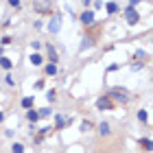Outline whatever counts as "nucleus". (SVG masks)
<instances>
[{
    "instance_id": "7ed1b4c3",
    "label": "nucleus",
    "mask_w": 153,
    "mask_h": 153,
    "mask_svg": "<svg viewBox=\"0 0 153 153\" xmlns=\"http://www.w3.org/2000/svg\"><path fill=\"white\" fill-rule=\"evenodd\" d=\"M123 16H125V20H127V24L129 26H134V24H138L140 22V13L136 11V7H125V11H123Z\"/></svg>"
},
{
    "instance_id": "f3484780",
    "label": "nucleus",
    "mask_w": 153,
    "mask_h": 153,
    "mask_svg": "<svg viewBox=\"0 0 153 153\" xmlns=\"http://www.w3.org/2000/svg\"><path fill=\"white\" fill-rule=\"evenodd\" d=\"M138 120H140V123H149V114H147V109H140V112H138Z\"/></svg>"
},
{
    "instance_id": "423d86ee",
    "label": "nucleus",
    "mask_w": 153,
    "mask_h": 153,
    "mask_svg": "<svg viewBox=\"0 0 153 153\" xmlns=\"http://www.w3.org/2000/svg\"><path fill=\"white\" fill-rule=\"evenodd\" d=\"M46 55H48V61H51V64H57V61H59L57 48H55L53 44H48V46H46Z\"/></svg>"
},
{
    "instance_id": "cd10ccee",
    "label": "nucleus",
    "mask_w": 153,
    "mask_h": 153,
    "mask_svg": "<svg viewBox=\"0 0 153 153\" xmlns=\"http://www.w3.org/2000/svg\"><path fill=\"white\" fill-rule=\"evenodd\" d=\"M81 2L85 4V7H90V2H92V0H81Z\"/></svg>"
},
{
    "instance_id": "0eeeda50",
    "label": "nucleus",
    "mask_w": 153,
    "mask_h": 153,
    "mask_svg": "<svg viewBox=\"0 0 153 153\" xmlns=\"http://www.w3.org/2000/svg\"><path fill=\"white\" fill-rule=\"evenodd\" d=\"M81 22L85 24V26L94 24V11H92V9H85V11L81 13Z\"/></svg>"
},
{
    "instance_id": "412c9836",
    "label": "nucleus",
    "mask_w": 153,
    "mask_h": 153,
    "mask_svg": "<svg viewBox=\"0 0 153 153\" xmlns=\"http://www.w3.org/2000/svg\"><path fill=\"white\" fill-rule=\"evenodd\" d=\"M46 99H48V103H53L55 99H57V96H55V92L51 90V92H46Z\"/></svg>"
},
{
    "instance_id": "dca6fc26",
    "label": "nucleus",
    "mask_w": 153,
    "mask_h": 153,
    "mask_svg": "<svg viewBox=\"0 0 153 153\" xmlns=\"http://www.w3.org/2000/svg\"><path fill=\"white\" fill-rule=\"evenodd\" d=\"M105 9H107V13H116V11H120V4L112 0V2H107V4H105Z\"/></svg>"
},
{
    "instance_id": "5701e85b",
    "label": "nucleus",
    "mask_w": 153,
    "mask_h": 153,
    "mask_svg": "<svg viewBox=\"0 0 153 153\" xmlns=\"http://www.w3.org/2000/svg\"><path fill=\"white\" fill-rule=\"evenodd\" d=\"M0 44H2V46H9V44H11V37H2V42H0Z\"/></svg>"
},
{
    "instance_id": "f8f14e48",
    "label": "nucleus",
    "mask_w": 153,
    "mask_h": 153,
    "mask_svg": "<svg viewBox=\"0 0 153 153\" xmlns=\"http://www.w3.org/2000/svg\"><path fill=\"white\" fill-rule=\"evenodd\" d=\"M138 147H142L144 151H151V149H153V142H151V138H140V140H138Z\"/></svg>"
},
{
    "instance_id": "b1692460",
    "label": "nucleus",
    "mask_w": 153,
    "mask_h": 153,
    "mask_svg": "<svg viewBox=\"0 0 153 153\" xmlns=\"http://www.w3.org/2000/svg\"><path fill=\"white\" fill-rule=\"evenodd\" d=\"M118 68H120V66H118V64H112V66H109V68H107V72H114V70H118Z\"/></svg>"
},
{
    "instance_id": "6e6552de",
    "label": "nucleus",
    "mask_w": 153,
    "mask_h": 153,
    "mask_svg": "<svg viewBox=\"0 0 153 153\" xmlns=\"http://www.w3.org/2000/svg\"><path fill=\"white\" fill-rule=\"evenodd\" d=\"M66 123L70 125V118L66 120V118L61 116V114H55V129H64V127H66Z\"/></svg>"
},
{
    "instance_id": "2eb2a0df",
    "label": "nucleus",
    "mask_w": 153,
    "mask_h": 153,
    "mask_svg": "<svg viewBox=\"0 0 153 153\" xmlns=\"http://www.w3.org/2000/svg\"><path fill=\"white\" fill-rule=\"evenodd\" d=\"M0 68H4V70H11L13 68V61L9 57H0Z\"/></svg>"
},
{
    "instance_id": "aec40b11",
    "label": "nucleus",
    "mask_w": 153,
    "mask_h": 153,
    "mask_svg": "<svg viewBox=\"0 0 153 153\" xmlns=\"http://www.w3.org/2000/svg\"><path fill=\"white\" fill-rule=\"evenodd\" d=\"M90 129H92V123H90V120H83V123H81V131L85 134V131H90Z\"/></svg>"
},
{
    "instance_id": "a878e982",
    "label": "nucleus",
    "mask_w": 153,
    "mask_h": 153,
    "mask_svg": "<svg viewBox=\"0 0 153 153\" xmlns=\"http://www.w3.org/2000/svg\"><path fill=\"white\" fill-rule=\"evenodd\" d=\"M4 81L9 83V85H13V83H16V81H13V76H11V74H7V79H4Z\"/></svg>"
},
{
    "instance_id": "4be33fe9",
    "label": "nucleus",
    "mask_w": 153,
    "mask_h": 153,
    "mask_svg": "<svg viewBox=\"0 0 153 153\" xmlns=\"http://www.w3.org/2000/svg\"><path fill=\"white\" fill-rule=\"evenodd\" d=\"M9 4H11V7H13V9H16V11L20 9V0H9Z\"/></svg>"
},
{
    "instance_id": "ddd939ff",
    "label": "nucleus",
    "mask_w": 153,
    "mask_h": 153,
    "mask_svg": "<svg viewBox=\"0 0 153 153\" xmlns=\"http://www.w3.org/2000/svg\"><path fill=\"white\" fill-rule=\"evenodd\" d=\"M29 61H31L33 66H42V64H44V57H42L39 53H31V57H29Z\"/></svg>"
},
{
    "instance_id": "6ab92c4d",
    "label": "nucleus",
    "mask_w": 153,
    "mask_h": 153,
    "mask_svg": "<svg viewBox=\"0 0 153 153\" xmlns=\"http://www.w3.org/2000/svg\"><path fill=\"white\" fill-rule=\"evenodd\" d=\"M37 112H39V118H48L53 109H51V107H42V109H37Z\"/></svg>"
},
{
    "instance_id": "a211bd4d",
    "label": "nucleus",
    "mask_w": 153,
    "mask_h": 153,
    "mask_svg": "<svg viewBox=\"0 0 153 153\" xmlns=\"http://www.w3.org/2000/svg\"><path fill=\"white\" fill-rule=\"evenodd\" d=\"M11 153H24V144H20V142L11 144Z\"/></svg>"
},
{
    "instance_id": "f257e3e1",
    "label": "nucleus",
    "mask_w": 153,
    "mask_h": 153,
    "mask_svg": "<svg viewBox=\"0 0 153 153\" xmlns=\"http://www.w3.org/2000/svg\"><path fill=\"white\" fill-rule=\"evenodd\" d=\"M107 96H109V99H112L114 103H127V101L131 99L129 90H127V88H120V85H114V88H109Z\"/></svg>"
},
{
    "instance_id": "393cba45",
    "label": "nucleus",
    "mask_w": 153,
    "mask_h": 153,
    "mask_svg": "<svg viewBox=\"0 0 153 153\" xmlns=\"http://www.w3.org/2000/svg\"><path fill=\"white\" fill-rule=\"evenodd\" d=\"M31 46H33V51H37V48H39V46H42V44H39V42H37V39H35V42H31Z\"/></svg>"
},
{
    "instance_id": "bb28decb",
    "label": "nucleus",
    "mask_w": 153,
    "mask_h": 153,
    "mask_svg": "<svg viewBox=\"0 0 153 153\" xmlns=\"http://www.w3.org/2000/svg\"><path fill=\"white\" fill-rule=\"evenodd\" d=\"M142 0H129V7H136V4H140Z\"/></svg>"
},
{
    "instance_id": "39448f33",
    "label": "nucleus",
    "mask_w": 153,
    "mask_h": 153,
    "mask_svg": "<svg viewBox=\"0 0 153 153\" xmlns=\"http://www.w3.org/2000/svg\"><path fill=\"white\" fill-rule=\"evenodd\" d=\"M114 105H116V103H114L112 99H109V96H107V94H103V96H101V99H99V101H96V109H101V112H103V109H112Z\"/></svg>"
},
{
    "instance_id": "4468645a",
    "label": "nucleus",
    "mask_w": 153,
    "mask_h": 153,
    "mask_svg": "<svg viewBox=\"0 0 153 153\" xmlns=\"http://www.w3.org/2000/svg\"><path fill=\"white\" fill-rule=\"evenodd\" d=\"M44 72H46V76H55L57 74V64H51V61H48L44 66Z\"/></svg>"
},
{
    "instance_id": "20e7f679",
    "label": "nucleus",
    "mask_w": 153,
    "mask_h": 153,
    "mask_svg": "<svg viewBox=\"0 0 153 153\" xmlns=\"http://www.w3.org/2000/svg\"><path fill=\"white\" fill-rule=\"evenodd\" d=\"M51 24H48V31H51L53 33V35H55V33H59V29H61V16H59V13H51Z\"/></svg>"
},
{
    "instance_id": "9b49d317",
    "label": "nucleus",
    "mask_w": 153,
    "mask_h": 153,
    "mask_svg": "<svg viewBox=\"0 0 153 153\" xmlns=\"http://www.w3.org/2000/svg\"><path fill=\"white\" fill-rule=\"evenodd\" d=\"M20 105H22L24 109H31L33 105H35V96H24V99L20 101Z\"/></svg>"
},
{
    "instance_id": "9d476101",
    "label": "nucleus",
    "mask_w": 153,
    "mask_h": 153,
    "mask_svg": "<svg viewBox=\"0 0 153 153\" xmlns=\"http://www.w3.org/2000/svg\"><path fill=\"white\" fill-rule=\"evenodd\" d=\"M99 134H101V138L112 136V127H109V123H101L99 125Z\"/></svg>"
},
{
    "instance_id": "f03ea898",
    "label": "nucleus",
    "mask_w": 153,
    "mask_h": 153,
    "mask_svg": "<svg viewBox=\"0 0 153 153\" xmlns=\"http://www.w3.org/2000/svg\"><path fill=\"white\" fill-rule=\"evenodd\" d=\"M33 11L42 16H51L53 13V0H33Z\"/></svg>"
},
{
    "instance_id": "1a4fd4ad",
    "label": "nucleus",
    "mask_w": 153,
    "mask_h": 153,
    "mask_svg": "<svg viewBox=\"0 0 153 153\" xmlns=\"http://www.w3.org/2000/svg\"><path fill=\"white\" fill-rule=\"evenodd\" d=\"M26 120H29V123H33V125H35L37 120H39V112H37V109H26Z\"/></svg>"
},
{
    "instance_id": "c85d7f7f",
    "label": "nucleus",
    "mask_w": 153,
    "mask_h": 153,
    "mask_svg": "<svg viewBox=\"0 0 153 153\" xmlns=\"http://www.w3.org/2000/svg\"><path fill=\"white\" fill-rule=\"evenodd\" d=\"M2 120H4V114H2V112H0V123H2Z\"/></svg>"
}]
</instances>
